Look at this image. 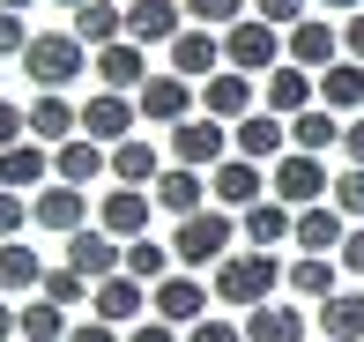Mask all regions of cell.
Listing matches in <instances>:
<instances>
[{
  "mask_svg": "<svg viewBox=\"0 0 364 342\" xmlns=\"http://www.w3.org/2000/svg\"><path fill=\"white\" fill-rule=\"evenodd\" d=\"M186 23L193 30H238L245 23V0H186Z\"/></svg>",
  "mask_w": 364,
  "mask_h": 342,
  "instance_id": "f35d334b",
  "label": "cell"
},
{
  "mask_svg": "<svg viewBox=\"0 0 364 342\" xmlns=\"http://www.w3.org/2000/svg\"><path fill=\"white\" fill-rule=\"evenodd\" d=\"M23 223H30V201H23V193H8V186H0V246H8V238L23 231Z\"/></svg>",
  "mask_w": 364,
  "mask_h": 342,
  "instance_id": "7bdbcfd3",
  "label": "cell"
},
{
  "mask_svg": "<svg viewBox=\"0 0 364 342\" xmlns=\"http://www.w3.org/2000/svg\"><path fill=\"white\" fill-rule=\"evenodd\" d=\"M193 105H201V90L178 82V75H149V82L134 90V112H141L149 127H178V119H193Z\"/></svg>",
  "mask_w": 364,
  "mask_h": 342,
  "instance_id": "9c48e42d",
  "label": "cell"
},
{
  "mask_svg": "<svg viewBox=\"0 0 364 342\" xmlns=\"http://www.w3.org/2000/svg\"><path fill=\"white\" fill-rule=\"evenodd\" d=\"M53 8H68V15H75V8H90V0H53Z\"/></svg>",
  "mask_w": 364,
  "mask_h": 342,
  "instance_id": "db71d44e",
  "label": "cell"
},
{
  "mask_svg": "<svg viewBox=\"0 0 364 342\" xmlns=\"http://www.w3.org/2000/svg\"><path fill=\"white\" fill-rule=\"evenodd\" d=\"M75 134H82V105H68V97H30V141L38 149H60Z\"/></svg>",
  "mask_w": 364,
  "mask_h": 342,
  "instance_id": "484cf974",
  "label": "cell"
},
{
  "mask_svg": "<svg viewBox=\"0 0 364 342\" xmlns=\"http://www.w3.org/2000/svg\"><path fill=\"white\" fill-rule=\"evenodd\" d=\"M230 238H238V223H230L223 208H201V216H186V223L171 231V260H178L186 275L208 268V260L223 268V260H230Z\"/></svg>",
  "mask_w": 364,
  "mask_h": 342,
  "instance_id": "3957f363",
  "label": "cell"
},
{
  "mask_svg": "<svg viewBox=\"0 0 364 342\" xmlns=\"http://www.w3.org/2000/svg\"><path fill=\"white\" fill-rule=\"evenodd\" d=\"M327 193H335V171H327V156L290 149L283 164L268 171V201H283V208H320Z\"/></svg>",
  "mask_w": 364,
  "mask_h": 342,
  "instance_id": "277c9868",
  "label": "cell"
},
{
  "mask_svg": "<svg viewBox=\"0 0 364 342\" xmlns=\"http://www.w3.org/2000/svg\"><path fill=\"white\" fill-rule=\"evenodd\" d=\"M342 238H350V216H342L335 201H320V208H297V231H290V246L305 253V260H335V253H342Z\"/></svg>",
  "mask_w": 364,
  "mask_h": 342,
  "instance_id": "4fadbf2b",
  "label": "cell"
},
{
  "mask_svg": "<svg viewBox=\"0 0 364 342\" xmlns=\"http://www.w3.org/2000/svg\"><path fill=\"white\" fill-rule=\"evenodd\" d=\"M230 156H245V164L275 171V164L290 156V119H275V112H253V119H238V127H230Z\"/></svg>",
  "mask_w": 364,
  "mask_h": 342,
  "instance_id": "ba28073f",
  "label": "cell"
},
{
  "mask_svg": "<svg viewBox=\"0 0 364 342\" xmlns=\"http://www.w3.org/2000/svg\"><path fill=\"white\" fill-rule=\"evenodd\" d=\"M208 298H216V290H208L201 275L178 268V275H164V283L149 290V313H156L164 328H201V320H208Z\"/></svg>",
  "mask_w": 364,
  "mask_h": 342,
  "instance_id": "8992f818",
  "label": "cell"
},
{
  "mask_svg": "<svg viewBox=\"0 0 364 342\" xmlns=\"http://www.w3.org/2000/svg\"><path fill=\"white\" fill-rule=\"evenodd\" d=\"M245 342H312V328H305V313L297 305H260V313H245Z\"/></svg>",
  "mask_w": 364,
  "mask_h": 342,
  "instance_id": "4dcf8cb0",
  "label": "cell"
},
{
  "mask_svg": "<svg viewBox=\"0 0 364 342\" xmlns=\"http://www.w3.org/2000/svg\"><path fill=\"white\" fill-rule=\"evenodd\" d=\"M164 171H171V164H164V149H156V141H119V149H112V186L149 193Z\"/></svg>",
  "mask_w": 364,
  "mask_h": 342,
  "instance_id": "83f0119b",
  "label": "cell"
},
{
  "mask_svg": "<svg viewBox=\"0 0 364 342\" xmlns=\"http://www.w3.org/2000/svg\"><path fill=\"white\" fill-rule=\"evenodd\" d=\"M119 8H134V0H119Z\"/></svg>",
  "mask_w": 364,
  "mask_h": 342,
  "instance_id": "9f6ffc18",
  "label": "cell"
},
{
  "mask_svg": "<svg viewBox=\"0 0 364 342\" xmlns=\"http://www.w3.org/2000/svg\"><path fill=\"white\" fill-rule=\"evenodd\" d=\"M23 134H30V105H8V97H0V149H15Z\"/></svg>",
  "mask_w": 364,
  "mask_h": 342,
  "instance_id": "ee69618b",
  "label": "cell"
},
{
  "mask_svg": "<svg viewBox=\"0 0 364 342\" xmlns=\"http://www.w3.org/2000/svg\"><path fill=\"white\" fill-rule=\"evenodd\" d=\"M0 186L8 193H45L53 186V149H38V141H15V149H0Z\"/></svg>",
  "mask_w": 364,
  "mask_h": 342,
  "instance_id": "44dd1931",
  "label": "cell"
},
{
  "mask_svg": "<svg viewBox=\"0 0 364 342\" xmlns=\"http://www.w3.org/2000/svg\"><path fill=\"white\" fill-rule=\"evenodd\" d=\"M45 268H53V260H38L23 238H8V246H0V298H38Z\"/></svg>",
  "mask_w": 364,
  "mask_h": 342,
  "instance_id": "f1b7e54d",
  "label": "cell"
},
{
  "mask_svg": "<svg viewBox=\"0 0 364 342\" xmlns=\"http://www.w3.org/2000/svg\"><path fill=\"white\" fill-rule=\"evenodd\" d=\"M320 105L335 112V119H342V112H350V119L364 112V68H357V60H335V68L320 75Z\"/></svg>",
  "mask_w": 364,
  "mask_h": 342,
  "instance_id": "d6a6232c",
  "label": "cell"
},
{
  "mask_svg": "<svg viewBox=\"0 0 364 342\" xmlns=\"http://www.w3.org/2000/svg\"><path fill=\"white\" fill-rule=\"evenodd\" d=\"M320 342H364V290H335L320 305Z\"/></svg>",
  "mask_w": 364,
  "mask_h": 342,
  "instance_id": "836d02e7",
  "label": "cell"
},
{
  "mask_svg": "<svg viewBox=\"0 0 364 342\" xmlns=\"http://www.w3.org/2000/svg\"><path fill=\"white\" fill-rule=\"evenodd\" d=\"M127 342H178V328H164V320H141V328L127 335Z\"/></svg>",
  "mask_w": 364,
  "mask_h": 342,
  "instance_id": "f907efd6",
  "label": "cell"
},
{
  "mask_svg": "<svg viewBox=\"0 0 364 342\" xmlns=\"http://www.w3.org/2000/svg\"><path fill=\"white\" fill-rule=\"evenodd\" d=\"M105 171H112V149H97L90 134H75V141L53 149V178H60V186H82V193H90Z\"/></svg>",
  "mask_w": 364,
  "mask_h": 342,
  "instance_id": "7402d4cb",
  "label": "cell"
},
{
  "mask_svg": "<svg viewBox=\"0 0 364 342\" xmlns=\"http://www.w3.org/2000/svg\"><path fill=\"white\" fill-rule=\"evenodd\" d=\"M290 149H305V156H327V149H342V119H335L327 105L297 112V119H290Z\"/></svg>",
  "mask_w": 364,
  "mask_h": 342,
  "instance_id": "e575fe53",
  "label": "cell"
},
{
  "mask_svg": "<svg viewBox=\"0 0 364 342\" xmlns=\"http://www.w3.org/2000/svg\"><path fill=\"white\" fill-rule=\"evenodd\" d=\"M171 75H178V82H193V90H201V82H216V75H223V38H216V30H178V38H171Z\"/></svg>",
  "mask_w": 364,
  "mask_h": 342,
  "instance_id": "7c38bea8",
  "label": "cell"
},
{
  "mask_svg": "<svg viewBox=\"0 0 364 342\" xmlns=\"http://www.w3.org/2000/svg\"><path fill=\"white\" fill-rule=\"evenodd\" d=\"M149 193H134V186H112L105 201H97V231L105 238H119V246H134V238H149Z\"/></svg>",
  "mask_w": 364,
  "mask_h": 342,
  "instance_id": "e0dca14e",
  "label": "cell"
},
{
  "mask_svg": "<svg viewBox=\"0 0 364 342\" xmlns=\"http://www.w3.org/2000/svg\"><path fill=\"white\" fill-rule=\"evenodd\" d=\"M223 156H230V127H216L208 112H193V119L171 127V164H186V171H216Z\"/></svg>",
  "mask_w": 364,
  "mask_h": 342,
  "instance_id": "52a82bcc",
  "label": "cell"
},
{
  "mask_svg": "<svg viewBox=\"0 0 364 342\" xmlns=\"http://www.w3.org/2000/svg\"><path fill=\"white\" fill-rule=\"evenodd\" d=\"M245 246H253V253H275V246H283V238L297 231V208H283V201H260V208H245Z\"/></svg>",
  "mask_w": 364,
  "mask_h": 342,
  "instance_id": "1f68e13d",
  "label": "cell"
},
{
  "mask_svg": "<svg viewBox=\"0 0 364 342\" xmlns=\"http://www.w3.org/2000/svg\"><path fill=\"white\" fill-rule=\"evenodd\" d=\"M327 15H342V23H350V15H364V0H320Z\"/></svg>",
  "mask_w": 364,
  "mask_h": 342,
  "instance_id": "816d5d0a",
  "label": "cell"
},
{
  "mask_svg": "<svg viewBox=\"0 0 364 342\" xmlns=\"http://www.w3.org/2000/svg\"><path fill=\"white\" fill-rule=\"evenodd\" d=\"M68 30L90 45V60H97L105 45H119V38H127V8H119V0H90V8H75V15H68Z\"/></svg>",
  "mask_w": 364,
  "mask_h": 342,
  "instance_id": "4316f807",
  "label": "cell"
},
{
  "mask_svg": "<svg viewBox=\"0 0 364 342\" xmlns=\"http://www.w3.org/2000/svg\"><path fill=\"white\" fill-rule=\"evenodd\" d=\"M186 342H245L238 320H201V328H186Z\"/></svg>",
  "mask_w": 364,
  "mask_h": 342,
  "instance_id": "f6af8a7d",
  "label": "cell"
},
{
  "mask_svg": "<svg viewBox=\"0 0 364 342\" xmlns=\"http://www.w3.org/2000/svg\"><path fill=\"white\" fill-rule=\"evenodd\" d=\"M75 335V320L60 313L53 298H23L15 305V342H68Z\"/></svg>",
  "mask_w": 364,
  "mask_h": 342,
  "instance_id": "f546056e",
  "label": "cell"
},
{
  "mask_svg": "<svg viewBox=\"0 0 364 342\" xmlns=\"http://www.w3.org/2000/svg\"><path fill=\"white\" fill-rule=\"evenodd\" d=\"M0 8H8V15H23V8H30V0H0Z\"/></svg>",
  "mask_w": 364,
  "mask_h": 342,
  "instance_id": "11a10c76",
  "label": "cell"
},
{
  "mask_svg": "<svg viewBox=\"0 0 364 342\" xmlns=\"http://www.w3.org/2000/svg\"><path fill=\"white\" fill-rule=\"evenodd\" d=\"M208 201H223V208H238V216H245V208L268 201V171L245 164V156H223V164L208 171Z\"/></svg>",
  "mask_w": 364,
  "mask_h": 342,
  "instance_id": "5bb4252c",
  "label": "cell"
},
{
  "mask_svg": "<svg viewBox=\"0 0 364 342\" xmlns=\"http://www.w3.org/2000/svg\"><path fill=\"white\" fill-rule=\"evenodd\" d=\"M90 75H97L105 90H119V97H127V90H141V82H149V53H141L134 38H119V45H105V53L90 60Z\"/></svg>",
  "mask_w": 364,
  "mask_h": 342,
  "instance_id": "d4e9b609",
  "label": "cell"
},
{
  "mask_svg": "<svg viewBox=\"0 0 364 342\" xmlns=\"http://www.w3.org/2000/svg\"><path fill=\"white\" fill-rule=\"evenodd\" d=\"M283 283L297 290V298H312V305H327V298H335V290H342V260H305V253H297Z\"/></svg>",
  "mask_w": 364,
  "mask_h": 342,
  "instance_id": "d590c367",
  "label": "cell"
},
{
  "mask_svg": "<svg viewBox=\"0 0 364 342\" xmlns=\"http://www.w3.org/2000/svg\"><path fill=\"white\" fill-rule=\"evenodd\" d=\"M0 342H15V305L0 298Z\"/></svg>",
  "mask_w": 364,
  "mask_h": 342,
  "instance_id": "f5cc1de1",
  "label": "cell"
},
{
  "mask_svg": "<svg viewBox=\"0 0 364 342\" xmlns=\"http://www.w3.org/2000/svg\"><path fill=\"white\" fill-rule=\"evenodd\" d=\"M178 30H186V8H178V0H134V8H127V38L141 45H164V53H171V38Z\"/></svg>",
  "mask_w": 364,
  "mask_h": 342,
  "instance_id": "ffe728a7",
  "label": "cell"
},
{
  "mask_svg": "<svg viewBox=\"0 0 364 342\" xmlns=\"http://www.w3.org/2000/svg\"><path fill=\"white\" fill-rule=\"evenodd\" d=\"M335 260H342V275H357V283H364V223L342 238V253H335Z\"/></svg>",
  "mask_w": 364,
  "mask_h": 342,
  "instance_id": "7dc6e473",
  "label": "cell"
},
{
  "mask_svg": "<svg viewBox=\"0 0 364 342\" xmlns=\"http://www.w3.org/2000/svg\"><path fill=\"white\" fill-rule=\"evenodd\" d=\"M149 201H156V208H171L178 223H186V216H201V208H208V171H186V164H171V171L156 178V186H149Z\"/></svg>",
  "mask_w": 364,
  "mask_h": 342,
  "instance_id": "603a6c76",
  "label": "cell"
},
{
  "mask_svg": "<svg viewBox=\"0 0 364 342\" xmlns=\"http://www.w3.org/2000/svg\"><path fill=\"white\" fill-rule=\"evenodd\" d=\"M30 38H38V30H30L23 15H8V8H0V60H23V53H30Z\"/></svg>",
  "mask_w": 364,
  "mask_h": 342,
  "instance_id": "b9f144b4",
  "label": "cell"
},
{
  "mask_svg": "<svg viewBox=\"0 0 364 342\" xmlns=\"http://www.w3.org/2000/svg\"><path fill=\"white\" fill-rule=\"evenodd\" d=\"M223 68H230V75H253V82H268V75L283 68V30H268L260 15H245L238 30H223Z\"/></svg>",
  "mask_w": 364,
  "mask_h": 342,
  "instance_id": "5b68a950",
  "label": "cell"
},
{
  "mask_svg": "<svg viewBox=\"0 0 364 342\" xmlns=\"http://www.w3.org/2000/svg\"><path fill=\"white\" fill-rule=\"evenodd\" d=\"M134 97H119V90H97L90 105H82V134L97 141V149H119V141H134Z\"/></svg>",
  "mask_w": 364,
  "mask_h": 342,
  "instance_id": "30bf717a",
  "label": "cell"
},
{
  "mask_svg": "<svg viewBox=\"0 0 364 342\" xmlns=\"http://www.w3.org/2000/svg\"><path fill=\"white\" fill-rule=\"evenodd\" d=\"M68 268L97 290V283H112V275H127V246H119V238H105V231L90 223V231L68 238Z\"/></svg>",
  "mask_w": 364,
  "mask_h": 342,
  "instance_id": "8fae6325",
  "label": "cell"
},
{
  "mask_svg": "<svg viewBox=\"0 0 364 342\" xmlns=\"http://www.w3.org/2000/svg\"><path fill=\"white\" fill-rule=\"evenodd\" d=\"M342 156H350V171H364V112L342 119Z\"/></svg>",
  "mask_w": 364,
  "mask_h": 342,
  "instance_id": "bcb514c9",
  "label": "cell"
},
{
  "mask_svg": "<svg viewBox=\"0 0 364 342\" xmlns=\"http://www.w3.org/2000/svg\"><path fill=\"white\" fill-rule=\"evenodd\" d=\"M141 313H149V283H134V275H112V283H97L90 290V320H134L141 328Z\"/></svg>",
  "mask_w": 364,
  "mask_h": 342,
  "instance_id": "cb8c5ba5",
  "label": "cell"
},
{
  "mask_svg": "<svg viewBox=\"0 0 364 342\" xmlns=\"http://www.w3.org/2000/svg\"><path fill=\"white\" fill-rule=\"evenodd\" d=\"M327 201H335L342 216H357V223H364V171H335V193H327Z\"/></svg>",
  "mask_w": 364,
  "mask_h": 342,
  "instance_id": "60d3db41",
  "label": "cell"
},
{
  "mask_svg": "<svg viewBox=\"0 0 364 342\" xmlns=\"http://www.w3.org/2000/svg\"><path fill=\"white\" fill-rule=\"evenodd\" d=\"M312 105H320V75L290 68V60L260 82V112H275V119H297V112H312Z\"/></svg>",
  "mask_w": 364,
  "mask_h": 342,
  "instance_id": "d6986e66",
  "label": "cell"
},
{
  "mask_svg": "<svg viewBox=\"0 0 364 342\" xmlns=\"http://www.w3.org/2000/svg\"><path fill=\"white\" fill-rule=\"evenodd\" d=\"M305 8H312V0H253V15H260L268 30H283V38L305 23Z\"/></svg>",
  "mask_w": 364,
  "mask_h": 342,
  "instance_id": "ab89813d",
  "label": "cell"
},
{
  "mask_svg": "<svg viewBox=\"0 0 364 342\" xmlns=\"http://www.w3.org/2000/svg\"><path fill=\"white\" fill-rule=\"evenodd\" d=\"M283 275H290V260H275V253H230L216 275H208V290H216L223 305H238V313H260V305H275V290H283Z\"/></svg>",
  "mask_w": 364,
  "mask_h": 342,
  "instance_id": "6da1fadb",
  "label": "cell"
},
{
  "mask_svg": "<svg viewBox=\"0 0 364 342\" xmlns=\"http://www.w3.org/2000/svg\"><path fill=\"white\" fill-rule=\"evenodd\" d=\"M283 60L305 68V75H327L342 60V23H297L290 38H283Z\"/></svg>",
  "mask_w": 364,
  "mask_h": 342,
  "instance_id": "ac0fdd59",
  "label": "cell"
},
{
  "mask_svg": "<svg viewBox=\"0 0 364 342\" xmlns=\"http://www.w3.org/2000/svg\"><path fill=\"white\" fill-rule=\"evenodd\" d=\"M38 298H53L60 313H75V305L90 298V283H82V275L68 268V260H53V268H45V290H38Z\"/></svg>",
  "mask_w": 364,
  "mask_h": 342,
  "instance_id": "74e56055",
  "label": "cell"
},
{
  "mask_svg": "<svg viewBox=\"0 0 364 342\" xmlns=\"http://www.w3.org/2000/svg\"><path fill=\"white\" fill-rule=\"evenodd\" d=\"M201 112H208V119H216V127H238V119H253V112H260V82H253V75H216V82H201Z\"/></svg>",
  "mask_w": 364,
  "mask_h": 342,
  "instance_id": "9a60e30c",
  "label": "cell"
},
{
  "mask_svg": "<svg viewBox=\"0 0 364 342\" xmlns=\"http://www.w3.org/2000/svg\"><path fill=\"white\" fill-rule=\"evenodd\" d=\"M127 275L156 290L164 275H178V260H171V246H156V238H134V246H127Z\"/></svg>",
  "mask_w": 364,
  "mask_h": 342,
  "instance_id": "8d00e7d4",
  "label": "cell"
},
{
  "mask_svg": "<svg viewBox=\"0 0 364 342\" xmlns=\"http://www.w3.org/2000/svg\"><path fill=\"white\" fill-rule=\"evenodd\" d=\"M30 223H45V231H60V238H75V231H90V193L82 186H45V193H30Z\"/></svg>",
  "mask_w": 364,
  "mask_h": 342,
  "instance_id": "2e32d148",
  "label": "cell"
},
{
  "mask_svg": "<svg viewBox=\"0 0 364 342\" xmlns=\"http://www.w3.org/2000/svg\"><path fill=\"white\" fill-rule=\"evenodd\" d=\"M68 342H119V328H105V320H75Z\"/></svg>",
  "mask_w": 364,
  "mask_h": 342,
  "instance_id": "681fc988",
  "label": "cell"
},
{
  "mask_svg": "<svg viewBox=\"0 0 364 342\" xmlns=\"http://www.w3.org/2000/svg\"><path fill=\"white\" fill-rule=\"evenodd\" d=\"M342 60H357V68H364V15L342 23Z\"/></svg>",
  "mask_w": 364,
  "mask_h": 342,
  "instance_id": "c3c4849f",
  "label": "cell"
},
{
  "mask_svg": "<svg viewBox=\"0 0 364 342\" xmlns=\"http://www.w3.org/2000/svg\"><path fill=\"white\" fill-rule=\"evenodd\" d=\"M23 75L38 82V97H68V82L90 75V45L75 38V30H38L23 53Z\"/></svg>",
  "mask_w": 364,
  "mask_h": 342,
  "instance_id": "7a4b0ae2",
  "label": "cell"
}]
</instances>
